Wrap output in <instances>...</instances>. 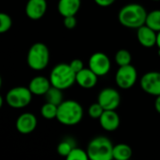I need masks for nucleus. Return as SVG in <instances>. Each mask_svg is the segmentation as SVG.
Returning a JSON list of instances; mask_svg holds the SVG:
<instances>
[{
	"mask_svg": "<svg viewBox=\"0 0 160 160\" xmlns=\"http://www.w3.org/2000/svg\"><path fill=\"white\" fill-rule=\"evenodd\" d=\"M157 46L160 48V31L158 32V39H157Z\"/></svg>",
	"mask_w": 160,
	"mask_h": 160,
	"instance_id": "obj_31",
	"label": "nucleus"
},
{
	"mask_svg": "<svg viewBox=\"0 0 160 160\" xmlns=\"http://www.w3.org/2000/svg\"><path fill=\"white\" fill-rule=\"evenodd\" d=\"M64 25L68 29H73L77 25V20L75 16H67L64 17Z\"/></svg>",
	"mask_w": 160,
	"mask_h": 160,
	"instance_id": "obj_27",
	"label": "nucleus"
},
{
	"mask_svg": "<svg viewBox=\"0 0 160 160\" xmlns=\"http://www.w3.org/2000/svg\"><path fill=\"white\" fill-rule=\"evenodd\" d=\"M63 90L55 87V86H51L50 89L48 90V92L44 95L46 102H50L52 103L54 105L59 106L64 100H63Z\"/></svg>",
	"mask_w": 160,
	"mask_h": 160,
	"instance_id": "obj_19",
	"label": "nucleus"
},
{
	"mask_svg": "<svg viewBox=\"0 0 160 160\" xmlns=\"http://www.w3.org/2000/svg\"><path fill=\"white\" fill-rule=\"evenodd\" d=\"M100 126L109 132L115 131L120 126V117L115 110H105L99 118Z\"/></svg>",
	"mask_w": 160,
	"mask_h": 160,
	"instance_id": "obj_14",
	"label": "nucleus"
},
{
	"mask_svg": "<svg viewBox=\"0 0 160 160\" xmlns=\"http://www.w3.org/2000/svg\"><path fill=\"white\" fill-rule=\"evenodd\" d=\"M70 68L73 69V71L77 74L78 72H80L82 68H83V63L82 60L80 59H74L69 63Z\"/></svg>",
	"mask_w": 160,
	"mask_h": 160,
	"instance_id": "obj_28",
	"label": "nucleus"
},
{
	"mask_svg": "<svg viewBox=\"0 0 160 160\" xmlns=\"http://www.w3.org/2000/svg\"><path fill=\"white\" fill-rule=\"evenodd\" d=\"M88 66L98 77L104 76L107 75L111 69V60L106 53L98 52L91 55Z\"/></svg>",
	"mask_w": 160,
	"mask_h": 160,
	"instance_id": "obj_8",
	"label": "nucleus"
},
{
	"mask_svg": "<svg viewBox=\"0 0 160 160\" xmlns=\"http://www.w3.org/2000/svg\"><path fill=\"white\" fill-rule=\"evenodd\" d=\"M112 156L116 160H128L132 157V149L127 143H118L113 146Z\"/></svg>",
	"mask_w": 160,
	"mask_h": 160,
	"instance_id": "obj_18",
	"label": "nucleus"
},
{
	"mask_svg": "<svg viewBox=\"0 0 160 160\" xmlns=\"http://www.w3.org/2000/svg\"><path fill=\"white\" fill-rule=\"evenodd\" d=\"M113 144L105 136L94 138L87 146V154L92 160H111L113 158Z\"/></svg>",
	"mask_w": 160,
	"mask_h": 160,
	"instance_id": "obj_4",
	"label": "nucleus"
},
{
	"mask_svg": "<svg viewBox=\"0 0 160 160\" xmlns=\"http://www.w3.org/2000/svg\"><path fill=\"white\" fill-rule=\"evenodd\" d=\"M82 117L83 109L82 105L75 100H65L58 106L56 119L64 126H75L82 121Z\"/></svg>",
	"mask_w": 160,
	"mask_h": 160,
	"instance_id": "obj_2",
	"label": "nucleus"
},
{
	"mask_svg": "<svg viewBox=\"0 0 160 160\" xmlns=\"http://www.w3.org/2000/svg\"><path fill=\"white\" fill-rule=\"evenodd\" d=\"M104 111L105 110L103 109V107L98 102H97V103L92 104L89 107V109H88V114L93 119H99L100 116L102 115V113L104 112Z\"/></svg>",
	"mask_w": 160,
	"mask_h": 160,
	"instance_id": "obj_26",
	"label": "nucleus"
},
{
	"mask_svg": "<svg viewBox=\"0 0 160 160\" xmlns=\"http://www.w3.org/2000/svg\"><path fill=\"white\" fill-rule=\"evenodd\" d=\"M145 24L155 30L156 32L160 31V9H154L147 14Z\"/></svg>",
	"mask_w": 160,
	"mask_h": 160,
	"instance_id": "obj_20",
	"label": "nucleus"
},
{
	"mask_svg": "<svg viewBox=\"0 0 160 160\" xmlns=\"http://www.w3.org/2000/svg\"><path fill=\"white\" fill-rule=\"evenodd\" d=\"M57 112H58V106L50 102H46L45 104H43L40 110V113L42 117L48 120L55 119L57 117Z\"/></svg>",
	"mask_w": 160,
	"mask_h": 160,
	"instance_id": "obj_21",
	"label": "nucleus"
},
{
	"mask_svg": "<svg viewBox=\"0 0 160 160\" xmlns=\"http://www.w3.org/2000/svg\"><path fill=\"white\" fill-rule=\"evenodd\" d=\"M12 25V20L7 13L0 14V33H6L10 29Z\"/></svg>",
	"mask_w": 160,
	"mask_h": 160,
	"instance_id": "obj_25",
	"label": "nucleus"
},
{
	"mask_svg": "<svg viewBox=\"0 0 160 160\" xmlns=\"http://www.w3.org/2000/svg\"><path fill=\"white\" fill-rule=\"evenodd\" d=\"M67 159L68 160H87L89 159L87 151H84L81 148L74 147L72 151L69 153V155L67 157Z\"/></svg>",
	"mask_w": 160,
	"mask_h": 160,
	"instance_id": "obj_24",
	"label": "nucleus"
},
{
	"mask_svg": "<svg viewBox=\"0 0 160 160\" xmlns=\"http://www.w3.org/2000/svg\"><path fill=\"white\" fill-rule=\"evenodd\" d=\"M81 0H59L57 4L58 12L63 16H75L80 8H81Z\"/></svg>",
	"mask_w": 160,
	"mask_h": 160,
	"instance_id": "obj_17",
	"label": "nucleus"
},
{
	"mask_svg": "<svg viewBox=\"0 0 160 160\" xmlns=\"http://www.w3.org/2000/svg\"><path fill=\"white\" fill-rule=\"evenodd\" d=\"M38 126V120L35 114L31 112L22 113L16 121V128L21 134L32 133Z\"/></svg>",
	"mask_w": 160,
	"mask_h": 160,
	"instance_id": "obj_11",
	"label": "nucleus"
},
{
	"mask_svg": "<svg viewBox=\"0 0 160 160\" xmlns=\"http://www.w3.org/2000/svg\"><path fill=\"white\" fill-rule=\"evenodd\" d=\"M74 147V142L70 139H67L59 142L57 145V153L59 156L67 158Z\"/></svg>",
	"mask_w": 160,
	"mask_h": 160,
	"instance_id": "obj_22",
	"label": "nucleus"
},
{
	"mask_svg": "<svg viewBox=\"0 0 160 160\" xmlns=\"http://www.w3.org/2000/svg\"><path fill=\"white\" fill-rule=\"evenodd\" d=\"M131 60H132L131 54L128 50L125 49L119 50L115 54V62L119 67L131 64Z\"/></svg>",
	"mask_w": 160,
	"mask_h": 160,
	"instance_id": "obj_23",
	"label": "nucleus"
},
{
	"mask_svg": "<svg viewBox=\"0 0 160 160\" xmlns=\"http://www.w3.org/2000/svg\"><path fill=\"white\" fill-rule=\"evenodd\" d=\"M158 55L160 56V48H158Z\"/></svg>",
	"mask_w": 160,
	"mask_h": 160,
	"instance_id": "obj_32",
	"label": "nucleus"
},
{
	"mask_svg": "<svg viewBox=\"0 0 160 160\" xmlns=\"http://www.w3.org/2000/svg\"><path fill=\"white\" fill-rule=\"evenodd\" d=\"M51 86L52 83L50 79L44 76H36L30 81L28 88L35 96H44Z\"/></svg>",
	"mask_w": 160,
	"mask_h": 160,
	"instance_id": "obj_16",
	"label": "nucleus"
},
{
	"mask_svg": "<svg viewBox=\"0 0 160 160\" xmlns=\"http://www.w3.org/2000/svg\"><path fill=\"white\" fill-rule=\"evenodd\" d=\"M94 1L97 5L106 8V7H110L111 5H112L115 0H94Z\"/></svg>",
	"mask_w": 160,
	"mask_h": 160,
	"instance_id": "obj_29",
	"label": "nucleus"
},
{
	"mask_svg": "<svg viewBox=\"0 0 160 160\" xmlns=\"http://www.w3.org/2000/svg\"><path fill=\"white\" fill-rule=\"evenodd\" d=\"M32 92L28 87L17 86L10 89L6 95V101L8 106L14 109L24 108L32 101Z\"/></svg>",
	"mask_w": 160,
	"mask_h": 160,
	"instance_id": "obj_6",
	"label": "nucleus"
},
{
	"mask_svg": "<svg viewBox=\"0 0 160 160\" xmlns=\"http://www.w3.org/2000/svg\"><path fill=\"white\" fill-rule=\"evenodd\" d=\"M98 102L104 110H116L121 103V96L114 88H104L98 94Z\"/></svg>",
	"mask_w": 160,
	"mask_h": 160,
	"instance_id": "obj_9",
	"label": "nucleus"
},
{
	"mask_svg": "<svg viewBox=\"0 0 160 160\" xmlns=\"http://www.w3.org/2000/svg\"><path fill=\"white\" fill-rule=\"evenodd\" d=\"M147 14L144 7L138 3H131L124 6L120 9L118 20L127 28L138 29L145 24Z\"/></svg>",
	"mask_w": 160,
	"mask_h": 160,
	"instance_id": "obj_1",
	"label": "nucleus"
},
{
	"mask_svg": "<svg viewBox=\"0 0 160 160\" xmlns=\"http://www.w3.org/2000/svg\"><path fill=\"white\" fill-rule=\"evenodd\" d=\"M154 1H159V0H154Z\"/></svg>",
	"mask_w": 160,
	"mask_h": 160,
	"instance_id": "obj_33",
	"label": "nucleus"
},
{
	"mask_svg": "<svg viewBox=\"0 0 160 160\" xmlns=\"http://www.w3.org/2000/svg\"><path fill=\"white\" fill-rule=\"evenodd\" d=\"M138 79L137 69L131 65L119 67L115 74V82L122 89L131 88Z\"/></svg>",
	"mask_w": 160,
	"mask_h": 160,
	"instance_id": "obj_7",
	"label": "nucleus"
},
{
	"mask_svg": "<svg viewBox=\"0 0 160 160\" xmlns=\"http://www.w3.org/2000/svg\"><path fill=\"white\" fill-rule=\"evenodd\" d=\"M27 65L34 70H42L47 68L50 61L48 47L41 42L33 44L27 53Z\"/></svg>",
	"mask_w": 160,
	"mask_h": 160,
	"instance_id": "obj_5",
	"label": "nucleus"
},
{
	"mask_svg": "<svg viewBox=\"0 0 160 160\" xmlns=\"http://www.w3.org/2000/svg\"><path fill=\"white\" fill-rule=\"evenodd\" d=\"M47 11L46 0H28L25 6L26 16L31 20L41 19Z\"/></svg>",
	"mask_w": 160,
	"mask_h": 160,
	"instance_id": "obj_12",
	"label": "nucleus"
},
{
	"mask_svg": "<svg viewBox=\"0 0 160 160\" xmlns=\"http://www.w3.org/2000/svg\"><path fill=\"white\" fill-rule=\"evenodd\" d=\"M155 109H156V111L158 113H160V95L158 96L157 98H156V101H155Z\"/></svg>",
	"mask_w": 160,
	"mask_h": 160,
	"instance_id": "obj_30",
	"label": "nucleus"
},
{
	"mask_svg": "<svg viewBox=\"0 0 160 160\" xmlns=\"http://www.w3.org/2000/svg\"><path fill=\"white\" fill-rule=\"evenodd\" d=\"M49 79L52 86L65 90L76 82V73L70 68L69 64L60 63L52 68Z\"/></svg>",
	"mask_w": 160,
	"mask_h": 160,
	"instance_id": "obj_3",
	"label": "nucleus"
},
{
	"mask_svg": "<svg viewBox=\"0 0 160 160\" xmlns=\"http://www.w3.org/2000/svg\"><path fill=\"white\" fill-rule=\"evenodd\" d=\"M141 87L148 95L158 97L160 95V72L150 71L141 79Z\"/></svg>",
	"mask_w": 160,
	"mask_h": 160,
	"instance_id": "obj_10",
	"label": "nucleus"
},
{
	"mask_svg": "<svg viewBox=\"0 0 160 160\" xmlns=\"http://www.w3.org/2000/svg\"><path fill=\"white\" fill-rule=\"evenodd\" d=\"M137 38L142 46L145 48H152L155 45H157L158 32H156L155 30L144 24L140 28H138Z\"/></svg>",
	"mask_w": 160,
	"mask_h": 160,
	"instance_id": "obj_13",
	"label": "nucleus"
},
{
	"mask_svg": "<svg viewBox=\"0 0 160 160\" xmlns=\"http://www.w3.org/2000/svg\"><path fill=\"white\" fill-rule=\"evenodd\" d=\"M98 76L91 68H82L76 74V82L84 89H91L98 83Z\"/></svg>",
	"mask_w": 160,
	"mask_h": 160,
	"instance_id": "obj_15",
	"label": "nucleus"
}]
</instances>
